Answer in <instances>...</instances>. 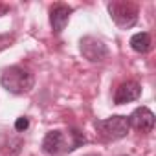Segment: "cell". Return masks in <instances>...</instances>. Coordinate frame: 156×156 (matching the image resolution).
<instances>
[{
	"label": "cell",
	"mask_w": 156,
	"mask_h": 156,
	"mask_svg": "<svg viewBox=\"0 0 156 156\" xmlns=\"http://www.w3.org/2000/svg\"><path fill=\"white\" fill-rule=\"evenodd\" d=\"M79 50H81L83 57H85L87 61H90V62H101V61H105L107 55H108V50H107V46L103 44V41H99V39H96V37H92V35H87V37L81 39Z\"/></svg>",
	"instance_id": "277c9868"
},
{
	"label": "cell",
	"mask_w": 156,
	"mask_h": 156,
	"mask_svg": "<svg viewBox=\"0 0 156 156\" xmlns=\"http://www.w3.org/2000/svg\"><path fill=\"white\" fill-rule=\"evenodd\" d=\"M85 156H99V154H85Z\"/></svg>",
	"instance_id": "4fadbf2b"
},
{
	"label": "cell",
	"mask_w": 156,
	"mask_h": 156,
	"mask_svg": "<svg viewBox=\"0 0 156 156\" xmlns=\"http://www.w3.org/2000/svg\"><path fill=\"white\" fill-rule=\"evenodd\" d=\"M64 134L61 130H50L42 140V151L46 154H57L64 151Z\"/></svg>",
	"instance_id": "ba28073f"
},
{
	"label": "cell",
	"mask_w": 156,
	"mask_h": 156,
	"mask_svg": "<svg viewBox=\"0 0 156 156\" xmlns=\"http://www.w3.org/2000/svg\"><path fill=\"white\" fill-rule=\"evenodd\" d=\"M96 129L105 140H112V141L125 138L127 132L130 130L127 116H112V118H107V119H98Z\"/></svg>",
	"instance_id": "7a4b0ae2"
},
{
	"label": "cell",
	"mask_w": 156,
	"mask_h": 156,
	"mask_svg": "<svg viewBox=\"0 0 156 156\" xmlns=\"http://www.w3.org/2000/svg\"><path fill=\"white\" fill-rule=\"evenodd\" d=\"M151 46H152V41L147 31H141V33H136L130 37V48L136 53H147L151 50Z\"/></svg>",
	"instance_id": "9c48e42d"
},
{
	"label": "cell",
	"mask_w": 156,
	"mask_h": 156,
	"mask_svg": "<svg viewBox=\"0 0 156 156\" xmlns=\"http://www.w3.org/2000/svg\"><path fill=\"white\" fill-rule=\"evenodd\" d=\"M33 73L22 66H11L8 70H4L2 77H0V85H2L8 92L11 94H26L33 88Z\"/></svg>",
	"instance_id": "6da1fadb"
},
{
	"label": "cell",
	"mask_w": 156,
	"mask_h": 156,
	"mask_svg": "<svg viewBox=\"0 0 156 156\" xmlns=\"http://www.w3.org/2000/svg\"><path fill=\"white\" fill-rule=\"evenodd\" d=\"M28 127H30V119H28L26 116H22V118H19V119L15 121V130H19V132H24Z\"/></svg>",
	"instance_id": "7c38bea8"
},
{
	"label": "cell",
	"mask_w": 156,
	"mask_h": 156,
	"mask_svg": "<svg viewBox=\"0 0 156 156\" xmlns=\"http://www.w3.org/2000/svg\"><path fill=\"white\" fill-rule=\"evenodd\" d=\"M110 19L121 30H129L138 22V8L130 2H110L108 6Z\"/></svg>",
	"instance_id": "3957f363"
},
{
	"label": "cell",
	"mask_w": 156,
	"mask_h": 156,
	"mask_svg": "<svg viewBox=\"0 0 156 156\" xmlns=\"http://www.w3.org/2000/svg\"><path fill=\"white\" fill-rule=\"evenodd\" d=\"M140 96H141L140 83H136V81H125V83H121L116 88V92H114V103L116 105H125V103L136 101Z\"/></svg>",
	"instance_id": "8992f818"
},
{
	"label": "cell",
	"mask_w": 156,
	"mask_h": 156,
	"mask_svg": "<svg viewBox=\"0 0 156 156\" xmlns=\"http://www.w3.org/2000/svg\"><path fill=\"white\" fill-rule=\"evenodd\" d=\"M127 119H129V127H132V129L138 130V132L147 134V132H151V130L154 129V114H152L147 107L136 108Z\"/></svg>",
	"instance_id": "5b68a950"
},
{
	"label": "cell",
	"mask_w": 156,
	"mask_h": 156,
	"mask_svg": "<svg viewBox=\"0 0 156 156\" xmlns=\"http://www.w3.org/2000/svg\"><path fill=\"white\" fill-rule=\"evenodd\" d=\"M70 138H72V143H70V149L68 151H73V149H77V147H81L87 140H85V136L77 130V129H72L70 130Z\"/></svg>",
	"instance_id": "30bf717a"
},
{
	"label": "cell",
	"mask_w": 156,
	"mask_h": 156,
	"mask_svg": "<svg viewBox=\"0 0 156 156\" xmlns=\"http://www.w3.org/2000/svg\"><path fill=\"white\" fill-rule=\"evenodd\" d=\"M70 15H72V8L64 6V4H55L50 11V24H51V30L55 33H62V30L66 28L68 20H70Z\"/></svg>",
	"instance_id": "52a82bcc"
},
{
	"label": "cell",
	"mask_w": 156,
	"mask_h": 156,
	"mask_svg": "<svg viewBox=\"0 0 156 156\" xmlns=\"http://www.w3.org/2000/svg\"><path fill=\"white\" fill-rule=\"evenodd\" d=\"M123 156H127V154H123Z\"/></svg>",
	"instance_id": "5bb4252c"
},
{
	"label": "cell",
	"mask_w": 156,
	"mask_h": 156,
	"mask_svg": "<svg viewBox=\"0 0 156 156\" xmlns=\"http://www.w3.org/2000/svg\"><path fill=\"white\" fill-rule=\"evenodd\" d=\"M13 42H15V37H13V35L2 33V35H0V51H2V50H8L9 46H13Z\"/></svg>",
	"instance_id": "8fae6325"
}]
</instances>
